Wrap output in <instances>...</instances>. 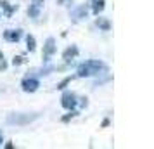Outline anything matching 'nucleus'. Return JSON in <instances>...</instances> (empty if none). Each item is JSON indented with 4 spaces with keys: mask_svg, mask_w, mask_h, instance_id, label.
<instances>
[{
    "mask_svg": "<svg viewBox=\"0 0 154 149\" xmlns=\"http://www.w3.org/2000/svg\"><path fill=\"white\" fill-rule=\"evenodd\" d=\"M104 0H94V4H92V12L95 16H99L102 11H104Z\"/></svg>",
    "mask_w": 154,
    "mask_h": 149,
    "instance_id": "obj_10",
    "label": "nucleus"
},
{
    "mask_svg": "<svg viewBox=\"0 0 154 149\" xmlns=\"http://www.w3.org/2000/svg\"><path fill=\"white\" fill-rule=\"evenodd\" d=\"M97 26L100 29H104V31H109V28H111L109 21H107V19H102V17H99V19H97Z\"/></svg>",
    "mask_w": 154,
    "mask_h": 149,
    "instance_id": "obj_13",
    "label": "nucleus"
},
{
    "mask_svg": "<svg viewBox=\"0 0 154 149\" xmlns=\"http://www.w3.org/2000/svg\"><path fill=\"white\" fill-rule=\"evenodd\" d=\"M24 63V57L23 56H16L14 59H12V64H14V66H19V64H23Z\"/></svg>",
    "mask_w": 154,
    "mask_h": 149,
    "instance_id": "obj_15",
    "label": "nucleus"
},
{
    "mask_svg": "<svg viewBox=\"0 0 154 149\" xmlns=\"http://www.w3.org/2000/svg\"><path fill=\"white\" fill-rule=\"evenodd\" d=\"M43 2H45V0H31V4H29V7H28L29 17L36 19V17L40 16V11H42V7H43Z\"/></svg>",
    "mask_w": 154,
    "mask_h": 149,
    "instance_id": "obj_7",
    "label": "nucleus"
},
{
    "mask_svg": "<svg viewBox=\"0 0 154 149\" xmlns=\"http://www.w3.org/2000/svg\"><path fill=\"white\" fill-rule=\"evenodd\" d=\"M78 104V97L75 92H71V90H66V92L63 94V97H61V106L64 107V109H75Z\"/></svg>",
    "mask_w": 154,
    "mask_h": 149,
    "instance_id": "obj_3",
    "label": "nucleus"
},
{
    "mask_svg": "<svg viewBox=\"0 0 154 149\" xmlns=\"http://www.w3.org/2000/svg\"><path fill=\"white\" fill-rule=\"evenodd\" d=\"M78 52H80V50H78L76 45H69V47H68V49H66V50L63 52V59H64V63H71V61H73V59H75V57L78 56Z\"/></svg>",
    "mask_w": 154,
    "mask_h": 149,
    "instance_id": "obj_9",
    "label": "nucleus"
},
{
    "mask_svg": "<svg viewBox=\"0 0 154 149\" xmlns=\"http://www.w3.org/2000/svg\"><path fill=\"white\" fill-rule=\"evenodd\" d=\"M26 49H28V52H35L36 49V40L33 35H28L26 36Z\"/></svg>",
    "mask_w": 154,
    "mask_h": 149,
    "instance_id": "obj_11",
    "label": "nucleus"
},
{
    "mask_svg": "<svg viewBox=\"0 0 154 149\" xmlns=\"http://www.w3.org/2000/svg\"><path fill=\"white\" fill-rule=\"evenodd\" d=\"M66 2H68V0H57V4H59V5H66Z\"/></svg>",
    "mask_w": 154,
    "mask_h": 149,
    "instance_id": "obj_17",
    "label": "nucleus"
},
{
    "mask_svg": "<svg viewBox=\"0 0 154 149\" xmlns=\"http://www.w3.org/2000/svg\"><path fill=\"white\" fill-rule=\"evenodd\" d=\"M38 87H40V83H38V80L33 78V76H26V78L21 82V88L24 90V92H28V94L36 92Z\"/></svg>",
    "mask_w": 154,
    "mask_h": 149,
    "instance_id": "obj_5",
    "label": "nucleus"
},
{
    "mask_svg": "<svg viewBox=\"0 0 154 149\" xmlns=\"http://www.w3.org/2000/svg\"><path fill=\"white\" fill-rule=\"evenodd\" d=\"M71 76H68V78H64L63 82H61V83H57V88H59V90H63V88H66V85H68V83H71Z\"/></svg>",
    "mask_w": 154,
    "mask_h": 149,
    "instance_id": "obj_14",
    "label": "nucleus"
},
{
    "mask_svg": "<svg viewBox=\"0 0 154 149\" xmlns=\"http://www.w3.org/2000/svg\"><path fill=\"white\" fill-rule=\"evenodd\" d=\"M40 118V114L38 113H12L9 114L5 121H7L9 125H16V127H26L29 123H33Z\"/></svg>",
    "mask_w": 154,
    "mask_h": 149,
    "instance_id": "obj_2",
    "label": "nucleus"
},
{
    "mask_svg": "<svg viewBox=\"0 0 154 149\" xmlns=\"http://www.w3.org/2000/svg\"><path fill=\"white\" fill-rule=\"evenodd\" d=\"M21 36H23L21 29H5V31H4V38L11 43H17L21 40Z\"/></svg>",
    "mask_w": 154,
    "mask_h": 149,
    "instance_id": "obj_8",
    "label": "nucleus"
},
{
    "mask_svg": "<svg viewBox=\"0 0 154 149\" xmlns=\"http://www.w3.org/2000/svg\"><path fill=\"white\" fill-rule=\"evenodd\" d=\"M5 68H7V64L4 63V59H2V61H0V71H2V70H5Z\"/></svg>",
    "mask_w": 154,
    "mask_h": 149,
    "instance_id": "obj_16",
    "label": "nucleus"
},
{
    "mask_svg": "<svg viewBox=\"0 0 154 149\" xmlns=\"http://www.w3.org/2000/svg\"><path fill=\"white\" fill-rule=\"evenodd\" d=\"M87 16H88V4H85V5H78V7L71 12V21L73 23H80V21H83Z\"/></svg>",
    "mask_w": 154,
    "mask_h": 149,
    "instance_id": "obj_6",
    "label": "nucleus"
},
{
    "mask_svg": "<svg viewBox=\"0 0 154 149\" xmlns=\"http://www.w3.org/2000/svg\"><path fill=\"white\" fill-rule=\"evenodd\" d=\"M0 146H2V132H0Z\"/></svg>",
    "mask_w": 154,
    "mask_h": 149,
    "instance_id": "obj_19",
    "label": "nucleus"
},
{
    "mask_svg": "<svg viewBox=\"0 0 154 149\" xmlns=\"http://www.w3.org/2000/svg\"><path fill=\"white\" fill-rule=\"evenodd\" d=\"M107 64L99 61V59H90V61H85L76 68V76L78 78H88V76H97L102 73H107Z\"/></svg>",
    "mask_w": 154,
    "mask_h": 149,
    "instance_id": "obj_1",
    "label": "nucleus"
},
{
    "mask_svg": "<svg viewBox=\"0 0 154 149\" xmlns=\"http://www.w3.org/2000/svg\"><path fill=\"white\" fill-rule=\"evenodd\" d=\"M0 5L5 9V14H7V16H11V14L16 11V9H17V5H9L7 0H2V2H0Z\"/></svg>",
    "mask_w": 154,
    "mask_h": 149,
    "instance_id": "obj_12",
    "label": "nucleus"
},
{
    "mask_svg": "<svg viewBox=\"0 0 154 149\" xmlns=\"http://www.w3.org/2000/svg\"><path fill=\"white\" fill-rule=\"evenodd\" d=\"M2 59H4V54H2V50H0V61H2Z\"/></svg>",
    "mask_w": 154,
    "mask_h": 149,
    "instance_id": "obj_18",
    "label": "nucleus"
},
{
    "mask_svg": "<svg viewBox=\"0 0 154 149\" xmlns=\"http://www.w3.org/2000/svg\"><path fill=\"white\" fill-rule=\"evenodd\" d=\"M57 50V45H56V38H52L49 36L47 40H45V45H43V63H49L50 57L56 54Z\"/></svg>",
    "mask_w": 154,
    "mask_h": 149,
    "instance_id": "obj_4",
    "label": "nucleus"
}]
</instances>
